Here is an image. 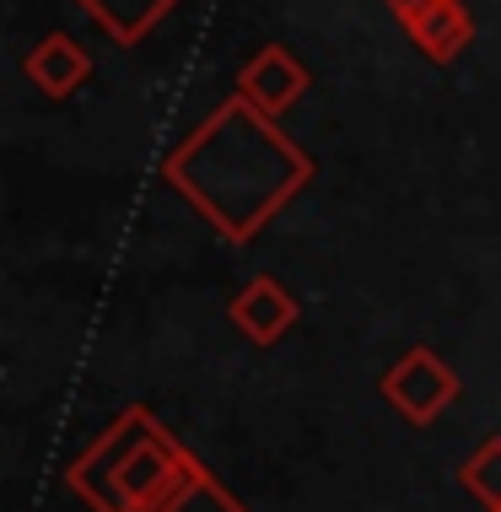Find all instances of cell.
Wrapping results in <instances>:
<instances>
[{
	"label": "cell",
	"instance_id": "cell-1",
	"mask_svg": "<svg viewBox=\"0 0 501 512\" xmlns=\"http://www.w3.org/2000/svg\"><path fill=\"white\" fill-rule=\"evenodd\" d=\"M162 178L200 211L227 243H248L281 216L313 178V157L270 114L232 92L173 157Z\"/></svg>",
	"mask_w": 501,
	"mask_h": 512
},
{
	"label": "cell",
	"instance_id": "cell-2",
	"mask_svg": "<svg viewBox=\"0 0 501 512\" xmlns=\"http://www.w3.org/2000/svg\"><path fill=\"white\" fill-rule=\"evenodd\" d=\"M200 475L205 464L135 405L71 464V491L97 512H167Z\"/></svg>",
	"mask_w": 501,
	"mask_h": 512
},
{
	"label": "cell",
	"instance_id": "cell-3",
	"mask_svg": "<svg viewBox=\"0 0 501 512\" xmlns=\"http://www.w3.org/2000/svg\"><path fill=\"white\" fill-rule=\"evenodd\" d=\"M378 389H383V399H388L399 415H405L410 426H431V421H437V415L458 399V372L442 362L437 351L410 345V351L383 372Z\"/></svg>",
	"mask_w": 501,
	"mask_h": 512
},
{
	"label": "cell",
	"instance_id": "cell-4",
	"mask_svg": "<svg viewBox=\"0 0 501 512\" xmlns=\"http://www.w3.org/2000/svg\"><path fill=\"white\" fill-rule=\"evenodd\" d=\"M308 87H313L308 65H302L286 44H264L259 54H248L243 71H238V98L254 103L259 114H270V119H281L286 108H297Z\"/></svg>",
	"mask_w": 501,
	"mask_h": 512
},
{
	"label": "cell",
	"instance_id": "cell-5",
	"mask_svg": "<svg viewBox=\"0 0 501 512\" xmlns=\"http://www.w3.org/2000/svg\"><path fill=\"white\" fill-rule=\"evenodd\" d=\"M22 76H27V87H33L38 98L65 103L92 81V54H87V44H76L71 33H49L22 54Z\"/></svg>",
	"mask_w": 501,
	"mask_h": 512
},
{
	"label": "cell",
	"instance_id": "cell-6",
	"mask_svg": "<svg viewBox=\"0 0 501 512\" xmlns=\"http://www.w3.org/2000/svg\"><path fill=\"white\" fill-rule=\"evenodd\" d=\"M297 318H302V302L291 297L275 275H254V281L232 297V324H238L254 345L286 340L291 329H297Z\"/></svg>",
	"mask_w": 501,
	"mask_h": 512
},
{
	"label": "cell",
	"instance_id": "cell-7",
	"mask_svg": "<svg viewBox=\"0 0 501 512\" xmlns=\"http://www.w3.org/2000/svg\"><path fill=\"white\" fill-rule=\"evenodd\" d=\"M405 33L431 65H453L458 54L475 44V17H469L464 0H431L426 11H415L405 22Z\"/></svg>",
	"mask_w": 501,
	"mask_h": 512
},
{
	"label": "cell",
	"instance_id": "cell-8",
	"mask_svg": "<svg viewBox=\"0 0 501 512\" xmlns=\"http://www.w3.org/2000/svg\"><path fill=\"white\" fill-rule=\"evenodd\" d=\"M76 6L87 11L119 49H135V44H146L162 27V17H173L184 0H76Z\"/></svg>",
	"mask_w": 501,
	"mask_h": 512
},
{
	"label": "cell",
	"instance_id": "cell-9",
	"mask_svg": "<svg viewBox=\"0 0 501 512\" xmlns=\"http://www.w3.org/2000/svg\"><path fill=\"white\" fill-rule=\"evenodd\" d=\"M458 480H464V491L475 496L485 512H496L501 507V437H485L480 448L464 459Z\"/></svg>",
	"mask_w": 501,
	"mask_h": 512
},
{
	"label": "cell",
	"instance_id": "cell-10",
	"mask_svg": "<svg viewBox=\"0 0 501 512\" xmlns=\"http://www.w3.org/2000/svg\"><path fill=\"white\" fill-rule=\"evenodd\" d=\"M167 512H243V507L216 486V475H200V480H194V486L178 496V502L167 507Z\"/></svg>",
	"mask_w": 501,
	"mask_h": 512
},
{
	"label": "cell",
	"instance_id": "cell-11",
	"mask_svg": "<svg viewBox=\"0 0 501 512\" xmlns=\"http://www.w3.org/2000/svg\"><path fill=\"white\" fill-rule=\"evenodd\" d=\"M383 6H388V11H394V17H399V22H410V17H415V11H426V6H431V0H383Z\"/></svg>",
	"mask_w": 501,
	"mask_h": 512
},
{
	"label": "cell",
	"instance_id": "cell-12",
	"mask_svg": "<svg viewBox=\"0 0 501 512\" xmlns=\"http://www.w3.org/2000/svg\"><path fill=\"white\" fill-rule=\"evenodd\" d=\"M496 512H501V507H496Z\"/></svg>",
	"mask_w": 501,
	"mask_h": 512
}]
</instances>
